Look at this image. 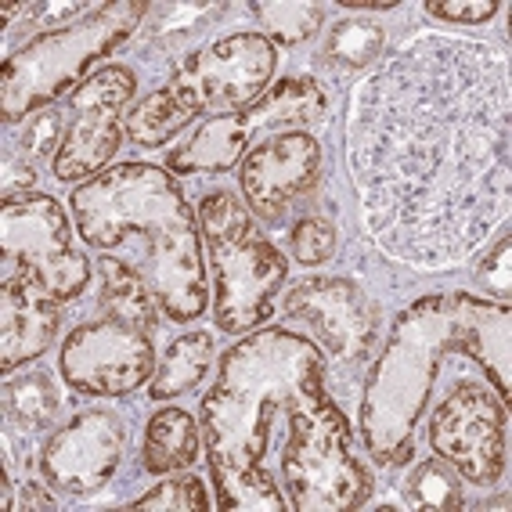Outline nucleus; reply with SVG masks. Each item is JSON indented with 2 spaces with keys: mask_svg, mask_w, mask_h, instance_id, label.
Masks as SVG:
<instances>
[{
  "mask_svg": "<svg viewBox=\"0 0 512 512\" xmlns=\"http://www.w3.org/2000/svg\"><path fill=\"white\" fill-rule=\"evenodd\" d=\"M199 224L217 285V325L228 336H242L271 314L289 271L285 256L256 228L249 206H242V199L231 192L206 195Z\"/></svg>",
  "mask_w": 512,
  "mask_h": 512,
  "instance_id": "nucleus-6",
  "label": "nucleus"
},
{
  "mask_svg": "<svg viewBox=\"0 0 512 512\" xmlns=\"http://www.w3.org/2000/svg\"><path fill=\"white\" fill-rule=\"evenodd\" d=\"M249 141H253V134H249L242 112L238 116H213L181 148L166 156V166L174 174H224L246 156Z\"/></svg>",
  "mask_w": 512,
  "mask_h": 512,
  "instance_id": "nucleus-16",
  "label": "nucleus"
},
{
  "mask_svg": "<svg viewBox=\"0 0 512 512\" xmlns=\"http://www.w3.org/2000/svg\"><path fill=\"white\" fill-rule=\"evenodd\" d=\"M321 350L311 339L267 329L238 343L220 361V379L202 401L206 458L220 509H289L264 469L271 430L293 412H325Z\"/></svg>",
  "mask_w": 512,
  "mask_h": 512,
  "instance_id": "nucleus-2",
  "label": "nucleus"
},
{
  "mask_svg": "<svg viewBox=\"0 0 512 512\" xmlns=\"http://www.w3.org/2000/svg\"><path fill=\"white\" fill-rule=\"evenodd\" d=\"M127 448V430L112 412H83L44 444L47 484L65 494H94L109 484Z\"/></svg>",
  "mask_w": 512,
  "mask_h": 512,
  "instance_id": "nucleus-12",
  "label": "nucleus"
},
{
  "mask_svg": "<svg viewBox=\"0 0 512 512\" xmlns=\"http://www.w3.org/2000/svg\"><path fill=\"white\" fill-rule=\"evenodd\" d=\"M62 130L65 116L58 109H40L26 119V130H22V152H29L33 159L58 156L55 148H62Z\"/></svg>",
  "mask_w": 512,
  "mask_h": 512,
  "instance_id": "nucleus-30",
  "label": "nucleus"
},
{
  "mask_svg": "<svg viewBox=\"0 0 512 512\" xmlns=\"http://www.w3.org/2000/svg\"><path fill=\"white\" fill-rule=\"evenodd\" d=\"M336 253V231L329 220L321 217H303L293 228V256L300 264L318 267Z\"/></svg>",
  "mask_w": 512,
  "mask_h": 512,
  "instance_id": "nucleus-29",
  "label": "nucleus"
},
{
  "mask_svg": "<svg viewBox=\"0 0 512 512\" xmlns=\"http://www.w3.org/2000/svg\"><path fill=\"white\" fill-rule=\"evenodd\" d=\"M98 267H101V303H105V311L112 318L127 321V325L152 336L163 307H159L156 293L148 289L145 275L130 260H123V256H101Z\"/></svg>",
  "mask_w": 512,
  "mask_h": 512,
  "instance_id": "nucleus-19",
  "label": "nucleus"
},
{
  "mask_svg": "<svg viewBox=\"0 0 512 512\" xmlns=\"http://www.w3.org/2000/svg\"><path fill=\"white\" fill-rule=\"evenodd\" d=\"M321 145L307 130L271 134L242 159V192L249 210L264 220H278L300 195L318 184Z\"/></svg>",
  "mask_w": 512,
  "mask_h": 512,
  "instance_id": "nucleus-13",
  "label": "nucleus"
},
{
  "mask_svg": "<svg viewBox=\"0 0 512 512\" xmlns=\"http://www.w3.org/2000/svg\"><path fill=\"white\" fill-rule=\"evenodd\" d=\"M509 69L487 44L422 37L383 58L350 116V174L375 246L455 267L509 217Z\"/></svg>",
  "mask_w": 512,
  "mask_h": 512,
  "instance_id": "nucleus-1",
  "label": "nucleus"
},
{
  "mask_svg": "<svg viewBox=\"0 0 512 512\" xmlns=\"http://www.w3.org/2000/svg\"><path fill=\"white\" fill-rule=\"evenodd\" d=\"M480 278H484L487 285H491L494 293L505 296L512 285V256H509V235H502V242L494 246V253L484 260V267H480Z\"/></svg>",
  "mask_w": 512,
  "mask_h": 512,
  "instance_id": "nucleus-32",
  "label": "nucleus"
},
{
  "mask_svg": "<svg viewBox=\"0 0 512 512\" xmlns=\"http://www.w3.org/2000/svg\"><path fill=\"white\" fill-rule=\"evenodd\" d=\"M275 44L260 33H231L192 55L177 69L170 91L192 112L238 116L249 109L275 76Z\"/></svg>",
  "mask_w": 512,
  "mask_h": 512,
  "instance_id": "nucleus-9",
  "label": "nucleus"
},
{
  "mask_svg": "<svg viewBox=\"0 0 512 512\" xmlns=\"http://www.w3.org/2000/svg\"><path fill=\"white\" fill-rule=\"evenodd\" d=\"M412 505L419 509H430V512H455L466 505L462 498V484H458V473L448 466V462H440V458H430V462H419L408 476V484H404Z\"/></svg>",
  "mask_w": 512,
  "mask_h": 512,
  "instance_id": "nucleus-27",
  "label": "nucleus"
},
{
  "mask_svg": "<svg viewBox=\"0 0 512 512\" xmlns=\"http://www.w3.org/2000/svg\"><path fill=\"white\" fill-rule=\"evenodd\" d=\"M33 170L29 166H8V174H4V199H19V188L26 192L29 184H33Z\"/></svg>",
  "mask_w": 512,
  "mask_h": 512,
  "instance_id": "nucleus-34",
  "label": "nucleus"
},
{
  "mask_svg": "<svg viewBox=\"0 0 512 512\" xmlns=\"http://www.w3.org/2000/svg\"><path fill=\"white\" fill-rule=\"evenodd\" d=\"M76 231L91 249L145 246L138 271L156 293L163 314L192 321L206 311V260L199 220L166 170L119 163L73 192Z\"/></svg>",
  "mask_w": 512,
  "mask_h": 512,
  "instance_id": "nucleus-4",
  "label": "nucleus"
},
{
  "mask_svg": "<svg viewBox=\"0 0 512 512\" xmlns=\"http://www.w3.org/2000/svg\"><path fill=\"white\" fill-rule=\"evenodd\" d=\"M62 379L87 397H123L156 375L152 336L119 318L76 325L62 343Z\"/></svg>",
  "mask_w": 512,
  "mask_h": 512,
  "instance_id": "nucleus-11",
  "label": "nucleus"
},
{
  "mask_svg": "<svg viewBox=\"0 0 512 512\" xmlns=\"http://www.w3.org/2000/svg\"><path fill=\"white\" fill-rule=\"evenodd\" d=\"M62 314L58 300L47 296L29 275H4L0 289V368L15 372L40 357L55 339Z\"/></svg>",
  "mask_w": 512,
  "mask_h": 512,
  "instance_id": "nucleus-15",
  "label": "nucleus"
},
{
  "mask_svg": "<svg viewBox=\"0 0 512 512\" xmlns=\"http://www.w3.org/2000/svg\"><path fill=\"white\" fill-rule=\"evenodd\" d=\"M130 509H145V512H202L210 509V498H206V487H202L199 476H170L163 480L159 487H152L148 494H141L138 502L130 505Z\"/></svg>",
  "mask_w": 512,
  "mask_h": 512,
  "instance_id": "nucleus-28",
  "label": "nucleus"
},
{
  "mask_svg": "<svg viewBox=\"0 0 512 512\" xmlns=\"http://www.w3.org/2000/svg\"><path fill=\"white\" fill-rule=\"evenodd\" d=\"M282 476L289 509L350 512L372 494L368 469L350 451L347 415L336 404L325 412H293L282 440Z\"/></svg>",
  "mask_w": 512,
  "mask_h": 512,
  "instance_id": "nucleus-7",
  "label": "nucleus"
},
{
  "mask_svg": "<svg viewBox=\"0 0 512 512\" xmlns=\"http://www.w3.org/2000/svg\"><path fill=\"white\" fill-rule=\"evenodd\" d=\"M15 491L22 494L19 502H15V509H40V512H51L55 509V498H51V494H47V487L44 484H37V480H22L19 487H15Z\"/></svg>",
  "mask_w": 512,
  "mask_h": 512,
  "instance_id": "nucleus-33",
  "label": "nucleus"
},
{
  "mask_svg": "<svg viewBox=\"0 0 512 512\" xmlns=\"http://www.w3.org/2000/svg\"><path fill=\"white\" fill-rule=\"evenodd\" d=\"M430 448L462 480L494 487L505 473V408L487 386H455L430 415Z\"/></svg>",
  "mask_w": 512,
  "mask_h": 512,
  "instance_id": "nucleus-10",
  "label": "nucleus"
},
{
  "mask_svg": "<svg viewBox=\"0 0 512 512\" xmlns=\"http://www.w3.org/2000/svg\"><path fill=\"white\" fill-rule=\"evenodd\" d=\"M119 141H123V134H119L116 116H80L58 148L55 177L73 184L83 177L105 174V166L119 152Z\"/></svg>",
  "mask_w": 512,
  "mask_h": 512,
  "instance_id": "nucleus-18",
  "label": "nucleus"
},
{
  "mask_svg": "<svg viewBox=\"0 0 512 512\" xmlns=\"http://www.w3.org/2000/svg\"><path fill=\"white\" fill-rule=\"evenodd\" d=\"M199 458V426L181 408H163L152 415L145 430V451H141V466L148 473L166 476L181 473Z\"/></svg>",
  "mask_w": 512,
  "mask_h": 512,
  "instance_id": "nucleus-20",
  "label": "nucleus"
},
{
  "mask_svg": "<svg viewBox=\"0 0 512 512\" xmlns=\"http://www.w3.org/2000/svg\"><path fill=\"white\" fill-rule=\"evenodd\" d=\"M213 361V339L206 332H188L177 343H170L163 357V368L152 375V401H174L202 383Z\"/></svg>",
  "mask_w": 512,
  "mask_h": 512,
  "instance_id": "nucleus-21",
  "label": "nucleus"
},
{
  "mask_svg": "<svg viewBox=\"0 0 512 512\" xmlns=\"http://www.w3.org/2000/svg\"><path fill=\"white\" fill-rule=\"evenodd\" d=\"M285 314L303 321L336 357H361L375 339V307L347 278H307L285 296Z\"/></svg>",
  "mask_w": 512,
  "mask_h": 512,
  "instance_id": "nucleus-14",
  "label": "nucleus"
},
{
  "mask_svg": "<svg viewBox=\"0 0 512 512\" xmlns=\"http://www.w3.org/2000/svg\"><path fill=\"white\" fill-rule=\"evenodd\" d=\"M451 354L476 357L494 375L498 397H509V307L473 296H433L401 314L394 339L368 379L365 426L375 462L397 466L412 458V433L426 397L437 386L440 365Z\"/></svg>",
  "mask_w": 512,
  "mask_h": 512,
  "instance_id": "nucleus-3",
  "label": "nucleus"
},
{
  "mask_svg": "<svg viewBox=\"0 0 512 512\" xmlns=\"http://www.w3.org/2000/svg\"><path fill=\"white\" fill-rule=\"evenodd\" d=\"M148 15L138 0H119V4H101L83 22L44 33L33 44H26L19 55H11L0 69V109L4 119H26V112L47 109L55 98H62L73 83H80L83 69H91L101 55L141 26Z\"/></svg>",
  "mask_w": 512,
  "mask_h": 512,
  "instance_id": "nucleus-5",
  "label": "nucleus"
},
{
  "mask_svg": "<svg viewBox=\"0 0 512 512\" xmlns=\"http://www.w3.org/2000/svg\"><path fill=\"white\" fill-rule=\"evenodd\" d=\"M386 33L383 26H375L372 19H343L332 26L325 55L343 69H365L375 58L383 55Z\"/></svg>",
  "mask_w": 512,
  "mask_h": 512,
  "instance_id": "nucleus-26",
  "label": "nucleus"
},
{
  "mask_svg": "<svg viewBox=\"0 0 512 512\" xmlns=\"http://www.w3.org/2000/svg\"><path fill=\"white\" fill-rule=\"evenodd\" d=\"M498 11L494 0H433L426 4V15L444 22H462V26H480Z\"/></svg>",
  "mask_w": 512,
  "mask_h": 512,
  "instance_id": "nucleus-31",
  "label": "nucleus"
},
{
  "mask_svg": "<svg viewBox=\"0 0 512 512\" xmlns=\"http://www.w3.org/2000/svg\"><path fill=\"white\" fill-rule=\"evenodd\" d=\"M195 116H199V112L188 109L174 91H156V94H148L138 109L127 116V134L134 145L159 148L163 141L181 134Z\"/></svg>",
  "mask_w": 512,
  "mask_h": 512,
  "instance_id": "nucleus-23",
  "label": "nucleus"
},
{
  "mask_svg": "<svg viewBox=\"0 0 512 512\" xmlns=\"http://www.w3.org/2000/svg\"><path fill=\"white\" fill-rule=\"evenodd\" d=\"M4 408H8L11 422H19L22 430L40 433L55 426L62 397H58L55 379L47 372H22L11 375L8 386H4Z\"/></svg>",
  "mask_w": 512,
  "mask_h": 512,
  "instance_id": "nucleus-22",
  "label": "nucleus"
},
{
  "mask_svg": "<svg viewBox=\"0 0 512 512\" xmlns=\"http://www.w3.org/2000/svg\"><path fill=\"white\" fill-rule=\"evenodd\" d=\"M329 112V98L314 80H282L275 87H267L260 98L242 112L249 134L256 130H282V134H293V130L318 127Z\"/></svg>",
  "mask_w": 512,
  "mask_h": 512,
  "instance_id": "nucleus-17",
  "label": "nucleus"
},
{
  "mask_svg": "<svg viewBox=\"0 0 512 512\" xmlns=\"http://www.w3.org/2000/svg\"><path fill=\"white\" fill-rule=\"evenodd\" d=\"M0 249L4 275H29L58 303L76 300L91 282V264L76 249L69 217L51 195L4 199Z\"/></svg>",
  "mask_w": 512,
  "mask_h": 512,
  "instance_id": "nucleus-8",
  "label": "nucleus"
},
{
  "mask_svg": "<svg viewBox=\"0 0 512 512\" xmlns=\"http://www.w3.org/2000/svg\"><path fill=\"white\" fill-rule=\"evenodd\" d=\"M253 15L275 44L293 47L318 33L325 8L321 4H300V0H260V4H253Z\"/></svg>",
  "mask_w": 512,
  "mask_h": 512,
  "instance_id": "nucleus-24",
  "label": "nucleus"
},
{
  "mask_svg": "<svg viewBox=\"0 0 512 512\" xmlns=\"http://www.w3.org/2000/svg\"><path fill=\"white\" fill-rule=\"evenodd\" d=\"M138 91V80L123 65H105L73 91V109L80 116H116Z\"/></svg>",
  "mask_w": 512,
  "mask_h": 512,
  "instance_id": "nucleus-25",
  "label": "nucleus"
}]
</instances>
